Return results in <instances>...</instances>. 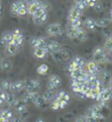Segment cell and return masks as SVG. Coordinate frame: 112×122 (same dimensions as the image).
Listing matches in <instances>:
<instances>
[{"label":"cell","instance_id":"1","mask_svg":"<svg viewBox=\"0 0 112 122\" xmlns=\"http://www.w3.org/2000/svg\"><path fill=\"white\" fill-rule=\"evenodd\" d=\"M33 21L36 25H40L47 20V12L45 6L39 9L33 16Z\"/></svg>","mask_w":112,"mask_h":122},{"label":"cell","instance_id":"2","mask_svg":"<svg viewBox=\"0 0 112 122\" xmlns=\"http://www.w3.org/2000/svg\"><path fill=\"white\" fill-rule=\"evenodd\" d=\"M93 58L96 63H104L107 61L104 47H96L93 50Z\"/></svg>","mask_w":112,"mask_h":122},{"label":"cell","instance_id":"3","mask_svg":"<svg viewBox=\"0 0 112 122\" xmlns=\"http://www.w3.org/2000/svg\"><path fill=\"white\" fill-rule=\"evenodd\" d=\"M63 27L60 23H53L47 27V33L50 36H58L62 33Z\"/></svg>","mask_w":112,"mask_h":122},{"label":"cell","instance_id":"4","mask_svg":"<svg viewBox=\"0 0 112 122\" xmlns=\"http://www.w3.org/2000/svg\"><path fill=\"white\" fill-rule=\"evenodd\" d=\"M40 87V83L38 80L31 79V80L25 81V90L28 93H33V92H37Z\"/></svg>","mask_w":112,"mask_h":122},{"label":"cell","instance_id":"5","mask_svg":"<svg viewBox=\"0 0 112 122\" xmlns=\"http://www.w3.org/2000/svg\"><path fill=\"white\" fill-rule=\"evenodd\" d=\"M82 15V10H80L79 8H77L75 5L72 6L71 9L69 10V14H68L69 21H70V22H73L74 20H79V19H81Z\"/></svg>","mask_w":112,"mask_h":122},{"label":"cell","instance_id":"6","mask_svg":"<svg viewBox=\"0 0 112 122\" xmlns=\"http://www.w3.org/2000/svg\"><path fill=\"white\" fill-rule=\"evenodd\" d=\"M30 42H31V46L33 48H36V47L47 48V41L44 38H41V37H33V39H31Z\"/></svg>","mask_w":112,"mask_h":122},{"label":"cell","instance_id":"7","mask_svg":"<svg viewBox=\"0 0 112 122\" xmlns=\"http://www.w3.org/2000/svg\"><path fill=\"white\" fill-rule=\"evenodd\" d=\"M43 6H44L43 3L40 2V1H39V0H36V1H34V2H33V3L28 4L27 5L28 14L31 15V16H33V14L35 13L39 9H40L41 7H43Z\"/></svg>","mask_w":112,"mask_h":122},{"label":"cell","instance_id":"8","mask_svg":"<svg viewBox=\"0 0 112 122\" xmlns=\"http://www.w3.org/2000/svg\"><path fill=\"white\" fill-rule=\"evenodd\" d=\"M112 97V90L109 89V88H107V89H102L99 94L98 97L96 98L99 101H105V102H108L111 99Z\"/></svg>","mask_w":112,"mask_h":122},{"label":"cell","instance_id":"9","mask_svg":"<svg viewBox=\"0 0 112 122\" xmlns=\"http://www.w3.org/2000/svg\"><path fill=\"white\" fill-rule=\"evenodd\" d=\"M19 46L15 44L14 42L11 41L5 44V52L9 56H14L19 51Z\"/></svg>","mask_w":112,"mask_h":122},{"label":"cell","instance_id":"10","mask_svg":"<svg viewBox=\"0 0 112 122\" xmlns=\"http://www.w3.org/2000/svg\"><path fill=\"white\" fill-rule=\"evenodd\" d=\"M60 49H61V45L59 42L55 41H52L47 42V53L53 54V53H55V52H58Z\"/></svg>","mask_w":112,"mask_h":122},{"label":"cell","instance_id":"11","mask_svg":"<svg viewBox=\"0 0 112 122\" xmlns=\"http://www.w3.org/2000/svg\"><path fill=\"white\" fill-rule=\"evenodd\" d=\"M25 87V80H18L11 83V91L12 92H20Z\"/></svg>","mask_w":112,"mask_h":122},{"label":"cell","instance_id":"12","mask_svg":"<svg viewBox=\"0 0 112 122\" xmlns=\"http://www.w3.org/2000/svg\"><path fill=\"white\" fill-rule=\"evenodd\" d=\"M33 56L38 59H43L46 57L47 55V48H43V47H36L33 48Z\"/></svg>","mask_w":112,"mask_h":122},{"label":"cell","instance_id":"13","mask_svg":"<svg viewBox=\"0 0 112 122\" xmlns=\"http://www.w3.org/2000/svg\"><path fill=\"white\" fill-rule=\"evenodd\" d=\"M33 104H34L38 108H40V109H45L47 107V101L42 96H40V95H39L38 97H37V98H36L35 101L33 102Z\"/></svg>","mask_w":112,"mask_h":122},{"label":"cell","instance_id":"14","mask_svg":"<svg viewBox=\"0 0 112 122\" xmlns=\"http://www.w3.org/2000/svg\"><path fill=\"white\" fill-rule=\"evenodd\" d=\"M84 26L86 28H88V30H91V31L96 30L97 25H96V20H94L92 18H88V19H86V20L84 21Z\"/></svg>","mask_w":112,"mask_h":122},{"label":"cell","instance_id":"15","mask_svg":"<svg viewBox=\"0 0 112 122\" xmlns=\"http://www.w3.org/2000/svg\"><path fill=\"white\" fill-rule=\"evenodd\" d=\"M47 83L54 85V87H56V88H58V87L61 84V79H60V77L59 76L52 75V76H50V77H49V79H48V82H47Z\"/></svg>","mask_w":112,"mask_h":122},{"label":"cell","instance_id":"16","mask_svg":"<svg viewBox=\"0 0 112 122\" xmlns=\"http://www.w3.org/2000/svg\"><path fill=\"white\" fill-rule=\"evenodd\" d=\"M86 66H87L88 72L92 73V74H96L98 72L99 67L96 61H89V62H88Z\"/></svg>","mask_w":112,"mask_h":122},{"label":"cell","instance_id":"17","mask_svg":"<svg viewBox=\"0 0 112 122\" xmlns=\"http://www.w3.org/2000/svg\"><path fill=\"white\" fill-rule=\"evenodd\" d=\"M88 33L86 32V30H84L83 28L80 27L79 30H78V33H77V36L76 38L78 40H79L80 41H86L88 40Z\"/></svg>","mask_w":112,"mask_h":122},{"label":"cell","instance_id":"18","mask_svg":"<svg viewBox=\"0 0 112 122\" xmlns=\"http://www.w3.org/2000/svg\"><path fill=\"white\" fill-rule=\"evenodd\" d=\"M7 104H8L10 106H15L19 103V99L17 98V97L14 94H11V93H8L7 95V98H6V101Z\"/></svg>","mask_w":112,"mask_h":122},{"label":"cell","instance_id":"19","mask_svg":"<svg viewBox=\"0 0 112 122\" xmlns=\"http://www.w3.org/2000/svg\"><path fill=\"white\" fill-rule=\"evenodd\" d=\"M42 97L47 100V102H48V101H53V100L55 99V97H56V93H55V92H52V91L47 90V92H45L43 93Z\"/></svg>","mask_w":112,"mask_h":122},{"label":"cell","instance_id":"20","mask_svg":"<svg viewBox=\"0 0 112 122\" xmlns=\"http://www.w3.org/2000/svg\"><path fill=\"white\" fill-rule=\"evenodd\" d=\"M78 30H79V28L77 27H74V26H70L68 27V31H67V33H68V38L70 39H74V38H76L77 36V33H78Z\"/></svg>","mask_w":112,"mask_h":122},{"label":"cell","instance_id":"21","mask_svg":"<svg viewBox=\"0 0 112 122\" xmlns=\"http://www.w3.org/2000/svg\"><path fill=\"white\" fill-rule=\"evenodd\" d=\"M12 41V33L11 32H9V31H6L2 34V41L5 44H7L9 42H11Z\"/></svg>","mask_w":112,"mask_h":122},{"label":"cell","instance_id":"22","mask_svg":"<svg viewBox=\"0 0 112 122\" xmlns=\"http://www.w3.org/2000/svg\"><path fill=\"white\" fill-rule=\"evenodd\" d=\"M0 117L5 119H10L13 117V113H12V112L11 110L6 109V110H4V111L0 112Z\"/></svg>","mask_w":112,"mask_h":122},{"label":"cell","instance_id":"23","mask_svg":"<svg viewBox=\"0 0 112 122\" xmlns=\"http://www.w3.org/2000/svg\"><path fill=\"white\" fill-rule=\"evenodd\" d=\"M96 25L99 27H106L110 24V20L107 19H98L96 20Z\"/></svg>","mask_w":112,"mask_h":122},{"label":"cell","instance_id":"24","mask_svg":"<svg viewBox=\"0 0 112 122\" xmlns=\"http://www.w3.org/2000/svg\"><path fill=\"white\" fill-rule=\"evenodd\" d=\"M83 72H84L83 69H74V70L70 71V76H71L72 79H76V78H78L79 76H81L83 74Z\"/></svg>","mask_w":112,"mask_h":122},{"label":"cell","instance_id":"25","mask_svg":"<svg viewBox=\"0 0 112 122\" xmlns=\"http://www.w3.org/2000/svg\"><path fill=\"white\" fill-rule=\"evenodd\" d=\"M1 88L3 89V91L8 92L9 91H11V82L9 79H6V80H4L1 83Z\"/></svg>","mask_w":112,"mask_h":122},{"label":"cell","instance_id":"26","mask_svg":"<svg viewBox=\"0 0 112 122\" xmlns=\"http://www.w3.org/2000/svg\"><path fill=\"white\" fill-rule=\"evenodd\" d=\"M19 9H20V7H19V4H18V2H17V1H15V2H13V3L11 5V7H10V11H11V13L12 14L13 16H17L18 11H19Z\"/></svg>","mask_w":112,"mask_h":122},{"label":"cell","instance_id":"27","mask_svg":"<svg viewBox=\"0 0 112 122\" xmlns=\"http://www.w3.org/2000/svg\"><path fill=\"white\" fill-rule=\"evenodd\" d=\"M1 69L5 70V71H8L11 69V62L8 60H3L0 63Z\"/></svg>","mask_w":112,"mask_h":122},{"label":"cell","instance_id":"28","mask_svg":"<svg viewBox=\"0 0 112 122\" xmlns=\"http://www.w3.org/2000/svg\"><path fill=\"white\" fill-rule=\"evenodd\" d=\"M15 107H16V111L18 112L19 114L22 113V112H25V111H27V109L25 107V105L23 102H19V103L15 106Z\"/></svg>","mask_w":112,"mask_h":122},{"label":"cell","instance_id":"29","mask_svg":"<svg viewBox=\"0 0 112 122\" xmlns=\"http://www.w3.org/2000/svg\"><path fill=\"white\" fill-rule=\"evenodd\" d=\"M48 70V66L47 64H41L40 66H39V68L37 69V72L39 75H46Z\"/></svg>","mask_w":112,"mask_h":122},{"label":"cell","instance_id":"30","mask_svg":"<svg viewBox=\"0 0 112 122\" xmlns=\"http://www.w3.org/2000/svg\"><path fill=\"white\" fill-rule=\"evenodd\" d=\"M73 61L75 62V63L78 65V66H80L81 68H84L85 65H86V62H85V60L83 58H82V57H80V56H76V57H74V59H73Z\"/></svg>","mask_w":112,"mask_h":122},{"label":"cell","instance_id":"31","mask_svg":"<svg viewBox=\"0 0 112 122\" xmlns=\"http://www.w3.org/2000/svg\"><path fill=\"white\" fill-rule=\"evenodd\" d=\"M50 107H51V109L54 110V111H58V110L60 109V103H59V100H57L56 98L53 100L52 102H51V104H50Z\"/></svg>","mask_w":112,"mask_h":122},{"label":"cell","instance_id":"32","mask_svg":"<svg viewBox=\"0 0 112 122\" xmlns=\"http://www.w3.org/2000/svg\"><path fill=\"white\" fill-rule=\"evenodd\" d=\"M104 49L105 50H112V35L108 38L104 44Z\"/></svg>","mask_w":112,"mask_h":122},{"label":"cell","instance_id":"33","mask_svg":"<svg viewBox=\"0 0 112 122\" xmlns=\"http://www.w3.org/2000/svg\"><path fill=\"white\" fill-rule=\"evenodd\" d=\"M26 15H28L27 11V7H24V8H20L18 11L17 16L18 17H25Z\"/></svg>","mask_w":112,"mask_h":122},{"label":"cell","instance_id":"34","mask_svg":"<svg viewBox=\"0 0 112 122\" xmlns=\"http://www.w3.org/2000/svg\"><path fill=\"white\" fill-rule=\"evenodd\" d=\"M82 20H81V19L74 20V21L71 22V25L72 26H74V27L80 28V27H82Z\"/></svg>","mask_w":112,"mask_h":122},{"label":"cell","instance_id":"35","mask_svg":"<svg viewBox=\"0 0 112 122\" xmlns=\"http://www.w3.org/2000/svg\"><path fill=\"white\" fill-rule=\"evenodd\" d=\"M102 80H104V81H109L111 79V76H110V74H109V72L103 71L102 74Z\"/></svg>","mask_w":112,"mask_h":122},{"label":"cell","instance_id":"36","mask_svg":"<svg viewBox=\"0 0 112 122\" xmlns=\"http://www.w3.org/2000/svg\"><path fill=\"white\" fill-rule=\"evenodd\" d=\"M94 8H95V10H96V11H101L103 9V7H102V4L100 3V1H99V2H96V3L95 4Z\"/></svg>","mask_w":112,"mask_h":122},{"label":"cell","instance_id":"37","mask_svg":"<svg viewBox=\"0 0 112 122\" xmlns=\"http://www.w3.org/2000/svg\"><path fill=\"white\" fill-rule=\"evenodd\" d=\"M59 103H60V109H65L66 106H68V101H66L64 99L60 100Z\"/></svg>","mask_w":112,"mask_h":122},{"label":"cell","instance_id":"38","mask_svg":"<svg viewBox=\"0 0 112 122\" xmlns=\"http://www.w3.org/2000/svg\"><path fill=\"white\" fill-rule=\"evenodd\" d=\"M7 95H8V92H5V91H3V92L0 93V97L2 98V99L5 102L6 101V98H7Z\"/></svg>","mask_w":112,"mask_h":122},{"label":"cell","instance_id":"39","mask_svg":"<svg viewBox=\"0 0 112 122\" xmlns=\"http://www.w3.org/2000/svg\"><path fill=\"white\" fill-rule=\"evenodd\" d=\"M76 122H87V119H86V117L85 116H78L76 118Z\"/></svg>","mask_w":112,"mask_h":122},{"label":"cell","instance_id":"40","mask_svg":"<svg viewBox=\"0 0 112 122\" xmlns=\"http://www.w3.org/2000/svg\"><path fill=\"white\" fill-rule=\"evenodd\" d=\"M63 99H64V100H66V101H68H68H69V99H70V97H69V95L68 94V93H67V92H66V93H65V95H64V97H63Z\"/></svg>","mask_w":112,"mask_h":122},{"label":"cell","instance_id":"41","mask_svg":"<svg viewBox=\"0 0 112 122\" xmlns=\"http://www.w3.org/2000/svg\"><path fill=\"white\" fill-rule=\"evenodd\" d=\"M20 118H13V122H22Z\"/></svg>","mask_w":112,"mask_h":122},{"label":"cell","instance_id":"42","mask_svg":"<svg viewBox=\"0 0 112 122\" xmlns=\"http://www.w3.org/2000/svg\"><path fill=\"white\" fill-rule=\"evenodd\" d=\"M36 122H46V121H45V119H42V118H39V119H37Z\"/></svg>","mask_w":112,"mask_h":122},{"label":"cell","instance_id":"43","mask_svg":"<svg viewBox=\"0 0 112 122\" xmlns=\"http://www.w3.org/2000/svg\"><path fill=\"white\" fill-rule=\"evenodd\" d=\"M34 1H36V0H25V2L28 4H31V3H33V2H34Z\"/></svg>","mask_w":112,"mask_h":122},{"label":"cell","instance_id":"44","mask_svg":"<svg viewBox=\"0 0 112 122\" xmlns=\"http://www.w3.org/2000/svg\"><path fill=\"white\" fill-rule=\"evenodd\" d=\"M84 1H86V0H74V2H75V4H77V3H81V2H84Z\"/></svg>","mask_w":112,"mask_h":122},{"label":"cell","instance_id":"45","mask_svg":"<svg viewBox=\"0 0 112 122\" xmlns=\"http://www.w3.org/2000/svg\"><path fill=\"white\" fill-rule=\"evenodd\" d=\"M109 89L112 90V78L109 80Z\"/></svg>","mask_w":112,"mask_h":122},{"label":"cell","instance_id":"46","mask_svg":"<svg viewBox=\"0 0 112 122\" xmlns=\"http://www.w3.org/2000/svg\"><path fill=\"white\" fill-rule=\"evenodd\" d=\"M92 1H93V2H95V3H96V2H99L100 0H92Z\"/></svg>","mask_w":112,"mask_h":122},{"label":"cell","instance_id":"47","mask_svg":"<svg viewBox=\"0 0 112 122\" xmlns=\"http://www.w3.org/2000/svg\"><path fill=\"white\" fill-rule=\"evenodd\" d=\"M111 15H110V19H111V20H112V13H110Z\"/></svg>","mask_w":112,"mask_h":122},{"label":"cell","instance_id":"48","mask_svg":"<svg viewBox=\"0 0 112 122\" xmlns=\"http://www.w3.org/2000/svg\"><path fill=\"white\" fill-rule=\"evenodd\" d=\"M0 91H1V85H0Z\"/></svg>","mask_w":112,"mask_h":122},{"label":"cell","instance_id":"49","mask_svg":"<svg viewBox=\"0 0 112 122\" xmlns=\"http://www.w3.org/2000/svg\"><path fill=\"white\" fill-rule=\"evenodd\" d=\"M0 106H2V105H1V104H0Z\"/></svg>","mask_w":112,"mask_h":122},{"label":"cell","instance_id":"50","mask_svg":"<svg viewBox=\"0 0 112 122\" xmlns=\"http://www.w3.org/2000/svg\"><path fill=\"white\" fill-rule=\"evenodd\" d=\"M111 35H112V34H111Z\"/></svg>","mask_w":112,"mask_h":122}]
</instances>
